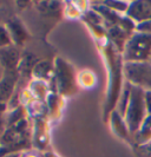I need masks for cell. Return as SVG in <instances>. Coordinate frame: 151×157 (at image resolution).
I'll list each match as a JSON object with an SVG mask.
<instances>
[{
    "mask_svg": "<svg viewBox=\"0 0 151 157\" xmlns=\"http://www.w3.org/2000/svg\"><path fill=\"white\" fill-rule=\"evenodd\" d=\"M145 94L146 91H144L143 89L131 85L130 101H129L126 112L124 115V122L132 137L138 131V129L141 128L143 121L146 117Z\"/></svg>",
    "mask_w": 151,
    "mask_h": 157,
    "instance_id": "cell-1",
    "label": "cell"
},
{
    "mask_svg": "<svg viewBox=\"0 0 151 157\" xmlns=\"http://www.w3.org/2000/svg\"><path fill=\"white\" fill-rule=\"evenodd\" d=\"M151 57V34L137 32L132 33L123 48V59L125 63L149 62Z\"/></svg>",
    "mask_w": 151,
    "mask_h": 157,
    "instance_id": "cell-2",
    "label": "cell"
},
{
    "mask_svg": "<svg viewBox=\"0 0 151 157\" xmlns=\"http://www.w3.org/2000/svg\"><path fill=\"white\" fill-rule=\"evenodd\" d=\"M124 73L129 83L134 86L141 87L144 91H151V63H125Z\"/></svg>",
    "mask_w": 151,
    "mask_h": 157,
    "instance_id": "cell-3",
    "label": "cell"
},
{
    "mask_svg": "<svg viewBox=\"0 0 151 157\" xmlns=\"http://www.w3.org/2000/svg\"><path fill=\"white\" fill-rule=\"evenodd\" d=\"M125 16L134 23L141 24L151 20V0H136L129 2Z\"/></svg>",
    "mask_w": 151,
    "mask_h": 157,
    "instance_id": "cell-4",
    "label": "cell"
},
{
    "mask_svg": "<svg viewBox=\"0 0 151 157\" xmlns=\"http://www.w3.org/2000/svg\"><path fill=\"white\" fill-rule=\"evenodd\" d=\"M18 77L17 70H6L4 72V76L0 80V102L7 103V101L12 98Z\"/></svg>",
    "mask_w": 151,
    "mask_h": 157,
    "instance_id": "cell-5",
    "label": "cell"
},
{
    "mask_svg": "<svg viewBox=\"0 0 151 157\" xmlns=\"http://www.w3.org/2000/svg\"><path fill=\"white\" fill-rule=\"evenodd\" d=\"M20 52L16 47L8 46L5 48H0V63L4 70H17V65L19 64Z\"/></svg>",
    "mask_w": 151,
    "mask_h": 157,
    "instance_id": "cell-6",
    "label": "cell"
},
{
    "mask_svg": "<svg viewBox=\"0 0 151 157\" xmlns=\"http://www.w3.org/2000/svg\"><path fill=\"white\" fill-rule=\"evenodd\" d=\"M7 30L11 34V38L13 41V45L21 46L26 39H28V33L25 30L24 25L18 19H12L7 23Z\"/></svg>",
    "mask_w": 151,
    "mask_h": 157,
    "instance_id": "cell-7",
    "label": "cell"
},
{
    "mask_svg": "<svg viewBox=\"0 0 151 157\" xmlns=\"http://www.w3.org/2000/svg\"><path fill=\"white\" fill-rule=\"evenodd\" d=\"M136 145H142L151 141V115H146L141 128L134 136Z\"/></svg>",
    "mask_w": 151,
    "mask_h": 157,
    "instance_id": "cell-8",
    "label": "cell"
},
{
    "mask_svg": "<svg viewBox=\"0 0 151 157\" xmlns=\"http://www.w3.org/2000/svg\"><path fill=\"white\" fill-rule=\"evenodd\" d=\"M12 45H13V41L7 27L4 25H0V48H5Z\"/></svg>",
    "mask_w": 151,
    "mask_h": 157,
    "instance_id": "cell-9",
    "label": "cell"
},
{
    "mask_svg": "<svg viewBox=\"0 0 151 157\" xmlns=\"http://www.w3.org/2000/svg\"><path fill=\"white\" fill-rule=\"evenodd\" d=\"M102 4L105 5L106 7L113 10L115 12H126L129 7V4L123 2V1H104Z\"/></svg>",
    "mask_w": 151,
    "mask_h": 157,
    "instance_id": "cell-10",
    "label": "cell"
},
{
    "mask_svg": "<svg viewBox=\"0 0 151 157\" xmlns=\"http://www.w3.org/2000/svg\"><path fill=\"white\" fill-rule=\"evenodd\" d=\"M136 154L138 157H151V141L136 147Z\"/></svg>",
    "mask_w": 151,
    "mask_h": 157,
    "instance_id": "cell-11",
    "label": "cell"
},
{
    "mask_svg": "<svg viewBox=\"0 0 151 157\" xmlns=\"http://www.w3.org/2000/svg\"><path fill=\"white\" fill-rule=\"evenodd\" d=\"M21 117H23V108H16V110L12 111L8 116L7 121L8 124H13V123H18L21 121Z\"/></svg>",
    "mask_w": 151,
    "mask_h": 157,
    "instance_id": "cell-12",
    "label": "cell"
},
{
    "mask_svg": "<svg viewBox=\"0 0 151 157\" xmlns=\"http://www.w3.org/2000/svg\"><path fill=\"white\" fill-rule=\"evenodd\" d=\"M136 31L151 34V20L150 21H144V23L137 24L136 25Z\"/></svg>",
    "mask_w": 151,
    "mask_h": 157,
    "instance_id": "cell-13",
    "label": "cell"
},
{
    "mask_svg": "<svg viewBox=\"0 0 151 157\" xmlns=\"http://www.w3.org/2000/svg\"><path fill=\"white\" fill-rule=\"evenodd\" d=\"M145 101H146V115H151V91H146Z\"/></svg>",
    "mask_w": 151,
    "mask_h": 157,
    "instance_id": "cell-14",
    "label": "cell"
},
{
    "mask_svg": "<svg viewBox=\"0 0 151 157\" xmlns=\"http://www.w3.org/2000/svg\"><path fill=\"white\" fill-rule=\"evenodd\" d=\"M6 109H7V104H6V103L0 102V117H1V116L5 113Z\"/></svg>",
    "mask_w": 151,
    "mask_h": 157,
    "instance_id": "cell-15",
    "label": "cell"
},
{
    "mask_svg": "<svg viewBox=\"0 0 151 157\" xmlns=\"http://www.w3.org/2000/svg\"><path fill=\"white\" fill-rule=\"evenodd\" d=\"M1 157H19V154H18V152H14V154H7V155L1 156Z\"/></svg>",
    "mask_w": 151,
    "mask_h": 157,
    "instance_id": "cell-16",
    "label": "cell"
},
{
    "mask_svg": "<svg viewBox=\"0 0 151 157\" xmlns=\"http://www.w3.org/2000/svg\"><path fill=\"white\" fill-rule=\"evenodd\" d=\"M4 72H5V70H4L2 65H1V63H0V80H1V78H2V76H4Z\"/></svg>",
    "mask_w": 151,
    "mask_h": 157,
    "instance_id": "cell-17",
    "label": "cell"
},
{
    "mask_svg": "<svg viewBox=\"0 0 151 157\" xmlns=\"http://www.w3.org/2000/svg\"><path fill=\"white\" fill-rule=\"evenodd\" d=\"M2 130H4V122H2V119L0 118V135L2 134Z\"/></svg>",
    "mask_w": 151,
    "mask_h": 157,
    "instance_id": "cell-18",
    "label": "cell"
},
{
    "mask_svg": "<svg viewBox=\"0 0 151 157\" xmlns=\"http://www.w3.org/2000/svg\"><path fill=\"white\" fill-rule=\"evenodd\" d=\"M149 62H150V63H151V57H150V60H149Z\"/></svg>",
    "mask_w": 151,
    "mask_h": 157,
    "instance_id": "cell-19",
    "label": "cell"
}]
</instances>
